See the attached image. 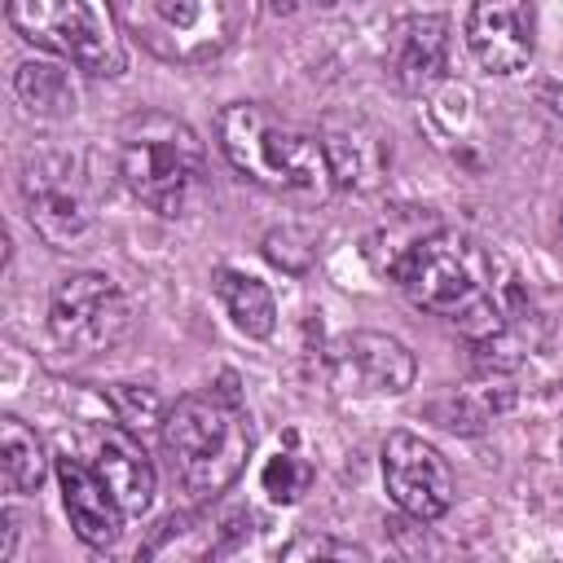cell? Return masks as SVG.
Segmentation results:
<instances>
[{
  "mask_svg": "<svg viewBox=\"0 0 563 563\" xmlns=\"http://www.w3.org/2000/svg\"><path fill=\"white\" fill-rule=\"evenodd\" d=\"M396 286L431 317L462 325L471 339H497L510 317V273L475 238L457 229H431L409 242L387 268Z\"/></svg>",
  "mask_w": 563,
  "mask_h": 563,
  "instance_id": "cell-1",
  "label": "cell"
},
{
  "mask_svg": "<svg viewBox=\"0 0 563 563\" xmlns=\"http://www.w3.org/2000/svg\"><path fill=\"white\" fill-rule=\"evenodd\" d=\"M216 136H220L224 158L268 194L321 202L330 198V189H339L321 136L273 114L260 101L224 106L216 114Z\"/></svg>",
  "mask_w": 563,
  "mask_h": 563,
  "instance_id": "cell-2",
  "label": "cell"
},
{
  "mask_svg": "<svg viewBox=\"0 0 563 563\" xmlns=\"http://www.w3.org/2000/svg\"><path fill=\"white\" fill-rule=\"evenodd\" d=\"M158 435L176 484L194 501H216L242 475L251 453V422L233 387H207L180 396L163 413Z\"/></svg>",
  "mask_w": 563,
  "mask_h": 563,
  "instance_id": "cell-3",
  "label": "cell"
},
{
  "mask_svg": "<svg viewBox=\"0 0 563 563\" xmlns=\"http://www.w3.org/2000/svg\"><path fill=\"white\" fill-rule=\"evenodd\" d=\"M207 154L198 132L163 110H136L119 128V180L158 216H185L202 194Z\"/></svg>",
  "mask_w": 563,
  "mask_h": 563,
  "instance_id": "cell-4",
  "label": "cell"
},
{
  "mask_svg": "<svg viewBox=\"0 0 563 563\" xmlns=\"http://www.w3.org/2000/svg\"><path fill=\"white\" fill-rule=\"evenodd\" d=\"M22 202L31 229L57 251H79L97 229L92 185L75 154H31L22 163Z\"/></svg>",
  "mask_w": 563,
  "mask_h": 563,
  "instance_id": "cell-5",
  "label": "cell"
},
{
  "mask_svg": "<svg viewBox=\"0 0 563 563\" xmlns=\"http://www.w3.org/2000/svg\"><path fill=\"white\" fill-rule=\"evenodd\" d=\"M9 22L26 44L57 53L88 75L123 70L119 44L101 31V22L84 0H9Z\"/></svg>",
  "mask_w": 563,
  "mask_h": 563,
  "instance_id": "cell-6",
  "label": "cell"
},
{
  "mask_svg": "<svg viewBox=\"0 0 563 563\" xmlns=\"http://www.w3.org/2000/svg\"><path fill=\"white\" fill-rule=\"evenodd\" d=\"M48 330L75 356L110 352L132 330V308L123 290L101 273H70L53 286Z\"/></svg>",
  "mask_w": 563,
  "mask_h": 563,
  "instance_id": "cell-7",
  "label": "cell"
},
{
  "mask_svg": "<svg viewBox=\"0 0 563 563\" xmlns=\"http://www.w3.org/2000/svg\"><path fill=\"white\" fill-rule=\"evenodd\" d=\"M383 484L391 501L418 519L431 523L453 506V475L435 444H427L413 431H391L383 440Z\"/></svg>",
  "mask_w": 563,
  "mask_h": 563,
  "instance_id": "cell-8",
  "label": "cell"
},
{
  "mask_svg": "<svg viewBox=\"0 0 563 563\" xmlns=\"http://www.w3.org/2000/svg\"><path fill=\"white\" fill-rule=\"evenodd\" d=\"M330 369L343 387H356V391H378V396H400L413 387V352L383 334V330H352V334H339L330 343Z\"/></svg>",
  "mask_w": 563,
  "mask_h": 563,
  "instance_id": "cell-9",
  "label": "cell"
},
{
  "mask_svg": "<svg viewBox=\"0 0 563 563\" xmlns=\"http://www.w3.org/2000/svg\"><path fill=\"white\" fill-rule=\"evenodd\" d=\"M466 44L475 62L493 75H515L532 62L537 13L532 0H475L466 18Z\"/></svg>",
  "mask_w": 563,
  "mask_h": 563,
  "instance_id": "cell-10",
  "label": "cell"
},
{
  "mask_svg": "<svg viewBox=\"0 0 563 563\" xmlns=\"http://www.w3.org/2000/svg\"><path fill=\"white\" fill-rule=\"evenodd\" d=\"M449 22L440 13H409L387 35V75L405 92H427L444 75Z\"/></svg>",
  "mask_w": 563,
  "mask_h": 563,
  "instance_id": "cell-11",
  "label": "cell"
},
{
  "mask_svg": "<svg viewBox=\"0 0 563 563\" xmlns=\"http://www.w3.org/2000/svg\"><path fill=\"white\" fill-rule=\"evenodd\" d=\"M57 484H62V506L70 515V528L79 532V541L88 545H110L119 537L123 523V506L114 501V493L106 488L101 471L84 466L79 457L62 453L57 457Z\"/></svg>",
  "mask_w": 563,
  "mask_h": 563,
  "instance_id": "cell-12",
  "label": "cell"
},
{
  "mask_svg": "<svg viewBox=\"0 0 563 563\" xmlns=\"http://www.w3.org/2000/svg\"><path fill=\"white\" fill-rule=\"evenodd\" d=\"M97 471L106 479V488L114 493V501L123 506V515H145L154 501V466L141 449V440L132 435V427L123 422H106L97 431Z\"/></svg>",
  "mask_w": 563,
  "mask_h": 563,
  "instance_id": "cell-13",
  "label": "cell"
},
{
  "mask_svg": "<svg viewBox=\"0 0 563 563\" xmlns=\"http://www.w3.org/2000/svg\"><path fill=\"white\" fill-rule=\"evenodd\" d=\"M321 145H325V158H330V172H334V185L339 189H374L383 167H387V141L383 132H374L369 123L361 119H330L321 128Z\"/></svg>",
  "mask_w": 563,
  "mask_h": 563,
  "instance_id": "cell-14",
  "label": "cell"
},
{
  "mask_svg": "<svg viewBox=\"0 0 563 563\" xmlns=\"http://www.w3.org/2000/svg\"><path fill=\"white\" fill-rule=\"evenodd\" d=\"M216 295L224 303V312L233 317V325L251 339H268L273 325H277V303H273V290L251 277V273H238V268H216Z\"/></svg>",
  "mask_w": 563,
  "mask_h": 563,
  "instance_id": "cell-15",
  "label": "cell"
},
{
  "mask_svg": "<svg viewBox=\"0 0 563 563\" xmlns=\"http://www.w3.org/2000/svg\"><path fill=\"white\" fill-rule=\"evenodd\" d=\"M48 462H44V444L40 435L22 422V418H0V475L9 493H31L40 488Z\"/></svg>",
  "mask_w": 563,
  "mask_h": 563,
  "instance_id": "cell-16",
  "label": "cell"
},
{
  "mask_svg": "<svg viewBox=\"0 0 563 563\" xmlns=\"http://www.w3.org/2000/svg\"><path fill=\"white\" fill-rule=\"evenodd\" d=\"M13 92H18V101L31 114H44V119H62V114L75 110V88H70L66 70L53 66V62H26V66H18Z\"/></svg>",
  "mask_w": 563,
  "mask_h": 563,
  "instance_id": "cell-17",
  "label": "cell"
},
{
  "mask_svg": "<svg viewBox=\"0 0 563 563\" xmlns=\"http://www.w3.org/2000/svg\"><path fill=\"white\" fill-rule=\"evenodd\" d=\"M312 479H317V471H312V462L299 457V453H277V457H268L264 471H260L264 493H268L273 501H282V506L299 501V497L312 488Z\"/></svg>",
  "mask_w": 563,
  "mask_h": 563,
  "instance_id": "cell-18",
  "label": "cell"
},
{
  "mask_svg": "<svg viewBox=\"0 0 563 563\" xmlns=\"http://www.w3.org/2000/svg\"><path fill=\"white\" fill-rule=\"evenodd\" d=\"M110 400H114V409H119V422H128V427H150V422H163V413H167L154 391H141V387H132V383L110 387Z\"/></svg>",
  "mask_w": 563,
  "mask_h": 563,
  "instance_id": "cell-19",
  "label": "cell"
},
{
  "mask_svg": "<svg viewBox=\"0 0 563 563\" xmlns=\"http://www.w3.org/2000/svg\"><path fill=\"white\" fill-rule=\"evenodd\" d=\"M282 559H365L361 545H347V541H330V537H295L290 545H282Z\"/></svg>",
  "mask_w": 563,
  "mask_h": 563,
  "instance_id": "cell-20",
  "label": "cell"
},
{
  "mask_svg": "<svg viewBox=\"0 0 563 563\" xmlns=\"http://www.w3.org/2000/svg\"><path fill=\"white\" fill-rule=\"evenodd\" d=\"M158 13L176 26H189L198 18V0H158Z\"/></svg>",
  "mask_w": 563,
  "mask_h": 563,
  "instance_id": "cell-21",
  "label": "cell"
},
{
  "mask_svg": "<svg viewBox=\"0 0 563 563\" xmlns=\"http://www.w3.org/2000/svg\"><path fill=\"white\" fill-rule=\"evenodd\" d=\"M321 4H334V0H321Z\"/></svg>",
  "mask_w": 563,
  "mask_h": 563,
  "instance_id": "cell-22",
  "label": "cell"
}]
</instances>
